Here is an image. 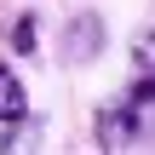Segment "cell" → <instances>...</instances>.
I'll return each mask as SVG.
<instances>
[{
    "mask_svg": "<svg viewBox=\"0 0 155 155\" xmlns=\"http://www.w3.org/2000/svg\"><path fill=\"white\" fill-rule=\"evenodd\" d=\"M17 121H29V92L12 75V63H0V127H17Z\"/></svg>",
    "mask_w": 155,
    "mask_h": 155,
    "instance_id": "cell-4",
    "label": "cell"
},
{
    "mask_svg": "<svg viewBox=\"0 0 155 155\" xmlns=\"http://www.w3.org/2000/svg\"><path fill=\"white\" fill-rule=\"evenodd\" d=\"M98 144L104 155H132L138 150V138H144V115L127 104V98H109V104H98Z\"/></svg>",
    "mask_w": 155,
    "mask_h": 155,
    "instance_id": "cell-1",
    "label": "cell"
},
{
    "mask_svg": "<svg viewBox=\"0 0 155 155\" xmlns=\"http://www.w3.org/2000/svg\"><path fill=\"white\" fill-rule=\"evenodd\" d=\"M121 98H127L138 115H144V109L155 104V35H150V29L132 40V86H127Z\"/></svg>",
    "mask_w": 155,
    "mask_h": 155,
    "instance_id": "cell-2",
    "label": "cell"
},
{
    "mask_svg": "<svg viewBox=\"0 0 155 155\" xmlns=\"http://www.w3.org/2000/svg\"><path fill=\"white\" fill-rule=\"evenodd\" d=\"M29 144H35V121H17V127H6L0 155H29Z\"/></svg>",
    "mask_w": 155,
    "mask_h": 155,
    "instance_id": "cell-5",
    "label": "cell"
},
{
    "mask_svg": "<svg viewBox=\"0 0 155 155\" xmlns=\"http://www.w3.org/2000/svg\"><path fill=\"white\" fill-rule=\"evenodd\" d=\"M12 46H17V52H35V17H29V12L12 23Z\"/></svg>",
    "mask_w": 155,
    "mask_h": 155,
    "instance_id": "cell-6",
    "label": "cell"
},
{
    "mask_svg": "<svg viewBox=\"0 0 155 155\" xmlns=\"http://www.w3.org/2000/svg\"><path fill=\"white\" fill-rule=\"evenodd\" d=\"M98 52H104V17H98V12H81V17L69 23V58H75V63H92Z\"/></svg>",
    "mask_w": 155,
    "mask_h": 155,
    "instance_id": "cell-3",
    "label": "cell"
}]
</instances>
